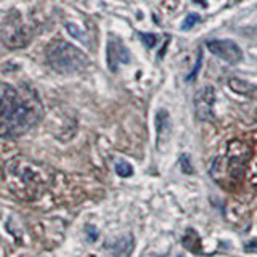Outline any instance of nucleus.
Instances as JSON below:
<instances>
[{
	"mask_svg": "<svg viewBox=\"0 0 257 257\" xmlns=\"http://www.w3.org/2000/svg\"><path fill=\"white\" fill-rule=\"evenodd\" d=\"M164 128L169 131V114L161 109L156 114V131H158V143L161 145V140L164 139Z\"/></svg>",
	"mask_w": 257,
	"mask_h": 257,
	"instance_id": "nucleus-7",
	"label": "nucleus"
},
{
	"mask_svg": "<svg viewBox=\"0 0 257 257\" xmlns=\"http://www.w3.org/2000/svg\"><path fill=\"white\" fill-rule=\"evenodd\" d=\"M131 61V53L127 52V48L122 45V42L117 37H109L108 40V64L111 71H117L119 64H127Z\"/></svg>",
	"mask_w": 257,
	"mask_h": 257,
	"instance_id": "nucleus-5",
	"label": "nucleus"
},
{
	"mask_svg": "<svg viewBox=\"0 0 257 257\" xmlns=\"http://www.w3.org/2000/svg\"><path fill=\"white\" fill-rule=\"evenodd\" d=\"M140 39L145 42V45H147L148 48H153L156 45L158 42V36L155 34H148V32H140Z\"/></svg>",
	"mask_w": 257,
	"mask_h": 257,
	"instance_id": "nucleus-10",
	"label": "nucleus"
},
{
	"mask_svg": "<svg viewBox=\"0 0 257 257\" xmlns=\"http://www.w3.org/2000/svg\"><path fill=\"white\" fill-rule=\"evenodd\" d=\"M116 172L120 177H131L134 174V169H132L131 164L125 163V161H117V163H116Z\"/></svg>",
	"mask_w": 257,
	"mask_h": 257,
	"instance_id": "nucleus-8",
	"label": "nucleus"
},
{
	"mask_svg": "<svg viewBox=\"0 0 257 257\" xmlns=\"http://www.w3.org/2000/svg\"><path fill=\"white\" fill-rule=\"evenodd\" d=\"M5 180L10 185V190L15 191L24 199H34L40 196L42 190L50 182V177L37 164H32L31 161H13L7 167Z\"/></svg>",
	"mask_w": 257,
	"mask_h": 257,
	"instance_id": "nucleus-2",
	"label": "nucleus"
},
{
	"mask_svg": "<svg viewBox=\"0 0 257 257\" xmlns=\"http://www.w3.org/2000/svg\"><path fill=\"white\" fill-rule=\"evenodd\" d=\"M201 21V16L199 15H196V13H193V15H188L187 18H185V21L182 23V29L183 31H190L193 26H196V24Z\"/></svg>",
	"mask_w": 257,
	"mask_h": 257,
	"instance_id": "nucleus-9",
	"label": "nucleus"
},
{
	"mask_svg": "<svg viewBox=\"0 0 257 257\" xmlns=\"http://www.w3.org/2000/svg\"><path fill=\"white\" fill-rule=\"evenodd\" d=\"M199 66H201V55L198 56V60H196V66H195V69L191 71V74L188 76V80H191V79H195V77H196V72H198Z\"/></svg>",
	"mask_w": 257,
	"mask_h": 257,
	"instance_id": "nucleus-11",
	"label": "nucleus"
},
{
	"mask_svg": "<svg viewBox=\"0 0 257 257\" xmlns=\"http://www.w3.org/2000/svg\"><path fill=\"white\" fill-rule=\"evenodd\" d=\"M40 119V103L28 88L2 85V137L15 139L26 134Z\"/></svg>",
	"mask_w": 257,
	"mask_h": 257,
	"instance_id": "nucleus-1",
	"label": "nucleus"
},
{
	"mask_svg": "<svg viewBox=\"0 0 257 257\" xmlns=\"http://www.w3.org/2000/svg\"><path fill=\"white\" fill-rule=\"evenodd\" d=\"M47 60L48 64L55 69L61 72V74H72V72H79L87 68L88 58L87 55L64 40H56L50 44L47 50Z\"/></svg>",
	"mask_w": 257,
	"mask_h": 257,
	"instance_id": "nucleus-3",
	"label": "nucleus"
},
{
	"mask_svg": "<svg viewBox=\"0 0 257 257\" xmlns=\"http://www.w3.org/2000/svg\"><path fill=\"white\" fill-rule=\"evenodd\" d=\"M207 45V50L211 52L212 55L219 56L220 60H223L225 63L228 64H238L243 61V52H241V48L238 47L236 42H233V40H209L206 44Z\"/></svg>",
	"mask_w": 257,
	"mask_h": 257,
	"instance_id": "nucleus-4",
	"label": "nucleus"
},
{
	"mask_svg": "<svg viewBox=\"0 0 257 257\" xmlns=\"http://www.w3.org/2000/svg\"><path fill=\"white\" fill-rule=\"evenodd\" d=\"M214 101H215V93L212 87H204L196 93L195 108H196V114L199 119H203V120L212 119Z\"/></svg>",
	"mask_w": 257,
	"mask_h": 257,
	"instance_id": "nucleus-6",
	"label": "nucleus"
}]
</instances>
